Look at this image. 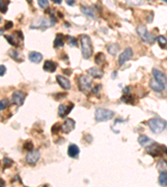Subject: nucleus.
Instances as JSON below:
<instances>
[{
    "label": "nucleus",
    "mask_w": 167,
    "mask_h": 187,
    "mask_svg": "<svg viewBox=\"0 0 167 187\" xmlns=\"http://www.w3.org/2000/svg\"><path fill=\"white\" fill-rule=\"evenodd\" d=\"M79 87L81 92H87L91 89V80L88 76L82 75L79 78Z\"/></svg>",
    "instance_id": "423d86ee"
},
{
    "label": "nucleus",
    "mask_w": 167,
    "mask_h": 187,
    "mask_svg": "<svg viewBox=\"0 0 167 187\" xmlns=\"http://www.w3.org/2000/svg\"><path fill=\"white\" fill-rule=\"evenodd\" d=\"M115 116L114 111H110L109 109H105V108H98L95 111V114H94V117L97 121H109L110 119H112Z\"/></svg>",
    "instance_id": "7ed1b4c3"
},
{
    "label": "nucleus",
    "mask_w": 167,
    "mask_h": 187,
    "mask_svg": "<svg viewBox=\"0 0 167 187\" xmlns=\"http://www.w3.org/2000/svg\"><path fill=\"white\" fill-rule=\"evenodd\" d=\"M1 21H2V18H1V16H0V22H1Z\"/></svg>",
    "instance_id": "ea45409f"
},
{
    "label": "nucleus",
    "mask_w": 167,
    "mask_h": 187,
    "mask_svg": "<svg viewBox=\"0 0 167 187\" xmlns=\"http://www.w3.org/2000/svg\"><path fill=\"white\" fill-rule=\"evenodd\" d=\"M157 170L160 173L162 172H167V163L164 161H160L157 163Z\"/></svg>",
    "instance_id": "b1692460"
},
{
    "label": "nucleus",
    "mask_w": 167,
    "mask_h": 187,
    "mask_svg": "<svg viewBox=\"0 0 167 187\" xmlns=\"http://www.w3.org/2000/svg\"><path fill=\"white\" fill-rule=\"evenodd\" d=\"M38 3H39V7H40L41 8H45L48 5V2L47 0H39Z\"/></svg>",
    "instance_id": "7c9ffc66"
},
{
    "label": "nucleus",
    "mask_w": 167,
    "mask_h": 187,
    "mask_svg": "<svg viewBox=\"0 0 167 187\" xmlns=\"http://www.w3.org/2000/svg\"><path fill=\"white\" fill-rule=\"evenodd\" d=\"M121 100H122V102H124L130 103V102H132L131 101L133 100V99H132L131 97L129 95V94H124V96L121 97Z\"/></svg>",
    "instance_id": "c756f323"
},
{
    "label": "nucleus",
    "mask_w": 167,
    "mask_h": 187,
    "mask_svg": "<svg viewBox=\"0 0 167 187\" xmlns=\"http://www.w3.org/2000/svg\"><path fill=\"white\" fill-rule=\"evenodd\" d=\"M9 55L12 58H13L14 60L19 61V62H22V58L20 57L19 52H17L16 50H13V49L9 50Z\"/></svg>",
    "instance_id": "393cba45"
},
{
    "label": "nucleus",
    "mask_w": 167,
    "mask_h": 187,
    "mask_svg": "<svg viewBox=\"0 0 167 187\" xmlns=\"http://www.w3.org/2000/svg\"><path fill=\"white\" fill-rule=\"evenodd\" d=\"M158 182L161 186H167V172L161 173L160 176H159Z\"/></svg>",
    "instance_id": "4be33fe9"
},
{
    "label": "nucleus",
    "mask_w": 167,
    "mask_h": 187,
    "mask_svg": "<svg viewBox=\"0 0 167 187\" xmlns=\"http://www.w3.org/2000/svg\"><path fill=\"white\" fill-rule=\"evenodd\" d=\"M73 107L74 105L73 104H69V105H64V104H60L59 107V110H58V113L59 116L60 117H66L69 112L71 111V110L73 109Z\"/></svg>",
    "instance_id": "f8f14e48"
},
{
    "label": "nucleus",
    "mask_w": 167,
    "mask_h": 187,
    "mask_svg": "<svg viewBox=\"0 0 167 187\" xmlns=\"http://www.w3.org/2000/svg\"><path fill=\"white\" fill-rule=\"evenodd\" d=\"M25 93H23L21 91H16L13 92V96H12V101H13V104L17 105V106H22L24 102V99H25Z\"/></svg>",
    "instance_id": "6e6552de"
},
{
    "label": "nucleus",
    "mask_w": 167,
    "mask_h": 187,
    "mask_svg": "<svg viewBox=\"0 0 167 187\" xmlns=\"http://www.w3.org/2000/svg\"><path fill=\"white\" fill-rule=\"evenodd\" d=\"M64 44V36L61 33H59L56 36V38H55L54 46H55V48H59V47H63Z\"/></svg>",
    "instance_id": "412c9836"
},
{
    "label": "nucleus",
    "mask_w": 167,
    "mask_h": 187,
    "mask_svg": "<svg viewBox=\"0 0 167 187\" xmlns=\"http://www.w3.org/2000/svg\"><path fill=\"white\" fill-rule=\"evenodd\" d=\"M105 57L102 53H99L95 56V63L97 64H102L105 62Z\"/></svg>",
    "instance_id": "cd10ccee"
},
{
    "label": "nucleus",
    "mask_w": 167,
    "mask_h": 187,
    "mask_svg": "<svg viewBox=\"0 0 167 187\" xmlns=\"http://www.w3.org/2000/svg\"><path fill=\"white\" fill-rule=\"evenodd\" d=\"M71 41H69V45H74V46H76L77 45V41L75 40L74 38H70Z\"/></svg>",
    "instance_id": "c9c22d12"
},
{
    "label": "nucleus",
    "mask_w": 167,
    "mask_h": 187,
    "mask_svg": "<svg viewBox=\"0 0 167 187\" xmlns=\"http://www.w3.org/2000/svg\"><path fill=\"white\" fill-rule=\"evenodd\" d=\"M136 32L138 33L139 37L141 38L143 42L147 43H153L155 42V37L148 32L146 27L144 25H140L136 29Z\"/></svg>",
    "instance_id": "20e7f679"
},
{
    "label": "nucleus",
    "mask_w": 167,
    "mask_h": 187,
    "mask_svg": "<svg viewBox=\"0 0 167 187\" xmlns=\"http://www.w3.org/2000/svg\"><path fill=\"white\" fill-rule=\"evenodd\" d=\"M0 118H1V115H0Z\"/></svg>",
    "instance_id": "79ce46f5"
},
{
    "label": "nucleus",
    "mask_w": 167,
    "mask_h": 187,
    "mask_svg": "<svg viewBox=\"0 0 167 187\" xmlns=\"http://www.w3.org/2000/svg\"><path fill=\"white\" fill-rule=\"evenodd\" d=\"M3 162H4V164H5V166H9V165H10L12 164V162H12V160H10V159L4 158Z\"/></svg>",
    "instance_id": "f704fd0d"
},
{
    "label": "nucleus",
    "mask_w": 167,
    "mask_h": 187,
    "mask_svg": "<svg viewBox=\"0 0 167 187\" xmlns=\"http://www.w3.org/2000/svg\"><path fill=\"white\" fill-rule=\"evenodd\" d=\"M44 187H47V186H44Z\"/></svg>",
    "instance_id": "37998d69"
},
{
    "label": "nucleus",
    "mask_w": 167,
    "mask_h": 187,
    "mask_svg": "<svg viewBox=\"0 0 167 187\" xmlns=\"http://www.w3.org/2000/svg\"><path fill=\"white\" fill-rule=\"evenodd\" d=\"M9 105V101L8 99H3V100H0V111H2L3 109L8 107Z\"/></svg>",
    "instance_id": "c85d7f7f"
},
{
    "label": "nucleus",
    "mask_w": 167,
    "mask_h": 187,
    "mask_svg": "<svg viewBox=\"0 0 167 187\" xmlns=\"http://www.w3.org/2000/svg\"><path fill=\"white\" fill-rule=\"evenodd\" d=\"M81 11L82 13H84L85 15L89 17H91V18H94L95 15H94V13L92 8H90L89 7H85V6H82L81 7Z\"/></svg>",
    "instance_id": "5701e85b"
},
{
    "label": "nucleus",
    "mask_w": 167,
    "mask_h": 187,
    "mask_svg": "<svg viewBox=\"0 0 167 187\" xmlns=\"http://www.w3.org/2000/svg\"><path fill=\"white\" fill-rule=\"evenodd\" d=\"M6 73V67L4 65H0V76H3Z\"/></svg>",
    "instance_id": "72a5a7b5"
},
{
    "label": "nucleus",
    "mask_w": 167,
    "mask_h": 187,
    "mask_svg": "<svg viewBox=\"0 0 167 187\" xmlns=\"http://www.w3.org/2000/svg\"><path fill=\"white\" fill-rule=\"evenodd\" d=\"M164 2H165V3H167V0H165Z\"/></svg>",
    "instance_id": "a19ab883"
},
{
    "label": "nucleus",
    "mask_w": 167,
    "mask_h": 187,
    "mask_svg": "<svg viewBox=\"0 0 167 187\" xmlns=\"http://www.w3.org/2000/svg\"><path fill=\"white\" fill-rule=\"evenodd\" d=\"M157 42L161 48H165L167 46V39L164 36H159L157 38Z\"/></svg>",
    "instance_id": "a878e982"
},
{
    "label": "nucleus",
    "mask_w": 167,
    "mask_h": 187,
    "mask_svg": "<svg viewBox=\"0 0 167 187\" xmlns=\"http://www.w3.org/2000/svg\"><path fill=\"white\" fill-rule=\"evenodd\" d=\"M132 57H133V50H132V48H126L122 53L119 56L118 63H119V65H123V64L126 63L127 61L131 59Z\"/></svg>",
    "instance_id": "0eeeda50"
},
{
    "label": "nucleus",
    "mask_w": 167,
    "mask_h": 187,
    "mask_svg": "<svg viewBox=\"0 0 167 187\" xmlns=\"http://www.w3.org/2000/svg\"><path fill=\"white\" fill-rule=\"evenodd\" d=\"M80 43L82 56L84 59H89L93 53V47L91 43V39L88 35H81Z\"/></svg>",
    "instance_id": "f257e3e1"
},
{
    "label": "nucleus",
    "mask_w": 167,
    "mask_h": 187,
    "mask_svg": "<svg viewBox=\"0 0 167 187\" xmlns=\"http://www.w3.org/2000/svg\"><path fill=\"white\" fill-rule=\"evenodd\" d=\"M74 127H75V121L73 119L68 118L64 121V124L62 125V131L64 133L68 134L74 130Z\"/></svg>",
    "instance_id": "9b49d317"
},
{
    "label": "nucleus",
    "mask_w": 167,
    "mask_h": 187,
    "mask_svg": "<svg viewBox=\"0 0 167 187\" xmlns=\"http://www.w3.org/2000/svg\"><path fill=\"white\" fill-rule=\"evenodd\" d=\"M29 59L34 63H39L43 60V55L38 52H30L29 54Z\"/></svg>",
    "instance_id": "4468645a"
},
{
    "label": "nucleus",
    "mask_w": 167,
    "mask_h": 187,
    "mask_svg": "<svg viewBox=\"0 0 167 187\" xmlns=\"http://www.w3.org/2000/svg\"><path fill=\"white\" fill-rule=\"evenodd\" d=\"M146 151L150 155H153V156H157V155H161L165 153V151L167 152V148L165 146H161L154 142L152 145L146 147Z\"/></svg>",
    "instance_id": "39448f33"
},
{
    "label": "nucleus",
    "mask_w": 167,
    "mask_h": 187,
    "mask_svg": "<svg viewBox=\"0 0 167 187\" xmlns=\"http://www.w3.org/2000/svg\"><path fill=\"white\" fill-rule=\"evenodd\" d=\"M13 22H11V21H8V22H6V23H5V25H4V29H6V30H8V29H10L13 28Z\"/></svg>",
    "instance_id": "473e14b6"
},
{
    "label": "nucleus",
    "mask_w": 167,
    "mask_h": 187,
    "mask_svg": "<svg viewBox=\"0 0 167 187\" xmlns=\"http://www.w3.org/2000/svg\"><path fill=\"white\" fill-rule=\"evenodd\" d=\"M9 4V1H2V0H0V12L1 13H6Z\"/></svg>",
    "instance_id": "bb28decb"
},
{
    "label": "nucleus",
    "mask_w": 167,
    "mask_h": 187,
    "mask_svg": "<svg viewBox=\"0 0 167 187\" xmlns=\"http://www.w3.org/2000/svg\"><path fill=\"white\" fill-rule=\"evenodd\" d=\"M44 70L46 72H50V73H54L56 70V64L53 62V61L47 60L45 61L44 64Z\"/></svg>",
    "instance_id": "6ab92c4d"
},
{
    "label": "nucleus",
    "mask_w": 167,
    "mask_h": 187,
    "mask_svg": "<svg viewBox=\"0 0 167 187\" xmlns=\"http://www.w3.org/2000/svg\"><path fill=\"white\" fill-rule=\"evenodd\" d=\"M54 3H59H59H61L62 2H61V0H54Z\"/></svg>",
    "instance_id": "58836bf2"
},
{
    "label": "nucleus",
    "mask_w": 167,
    "mask_h": 187,
    "mask_svg": "<svg viewBox=\"0 0 167 187\" xmlns=\"http://www.w3.org/2000/svg\"><path fill=\"white\" fill-rule=\"evenodd\" d=\"M150 87H151L152 90H154L155 92H162L165 89V86L161 85V83H159L157 81H155V79H151L150 81Z\"/></svg>",
    "instance_id": "f3484780"
},
{
    "label": "nucleus",
    "mask_w": 167,
    "mask_h": 187,
    "mask_svg": "<svg viewBox=\"0 0 167 187\" xmlns=\"http://www.w3.org/2000/svg\"><path fill=\"white\" fill-rule=\"evenodd\" d=\"M56 79H57V82H58V83L59 84V86L61 87L62 88L70 89L71 83L69 81V79H67L66 77L59 75V76H56Z\"/></svg>",
    "instance_id": "ddd939ff"
},
{
    "label": "nucleus",
    "mask_w": 167,
    "mask_h": 187,
    "mask_svg": "<svg viewBox=\"0 0 167 187\" xmlns=\"http://www.w3.org/2000/svg\"><path fill=\"white\" fill-rule=\"evenodd\" d=\"M107 50H108V53L112 55H116V53L119 52V46L116 43H109V44L107 45Z\"/></svg>",
    "instance_id": "aec40b11"
},
{
    "label": "nucleus",
    "mask_w": 167,
    "mask_h": 187,
    "mask_svg": "<svg viewBox=\"0 0 167 187\" xmlns=\"http://www.w3.org/2000/svg\"><path fill=\"white\" fill-rule=\"evenodd\" d=\"M40 157V153L38 150H32L29 151V153L26 155V162L29 164H35L39 161Z\"/></svg>",
    "instance_id": "9d476101"
},
{
    "label": "nucleus",
    "mask_w": 167,
    "mask_h": 187,
    "mask_svg": "<svg viewBox=\"0 0 167 187\" xmlns=\"http://www.w3.org/2000/svg\"><path fill=\"white\" fill-rule=\"evenodd\" d=\"M166 121L160 118H152L149 121V127L151 131L155 134H160L165 129Z\"/></svg>",
    "instance_id": "f03ea898"
},
{
    "label": "nucleus",
    "mask_w": 167,
    "mask_h": 187,
    "mask_svg": "<svg viewBox=\"0 0 167 187\" xmlns=\"http://www.w3.org/2000/svg\"><path fill=\"white\" fill-rule=\"evenodd\" d=\"M24 149L28 150V151H32L33 150V143L30 142V141H27V142L24 144Z\"/></svg>",
    "instance_id": "2f4dec72"
},
{
    "label": "nucleus",
    "mask_w": 167,
    "mask_h": 187,
    "mask_svg": "<svg viewBox=\"0 0 167 187\" xmlns=\"http://www.w3.org/2000/svg\"><path fill=\"white\" fill-rule=\"evenodd\" d=\"M138 141L139 143H140V145L142 146H144V147H148V146H150L151 145H152V144L154 143L153 140L151 139V138H149V137L146 136H140L138 139Z\"/></svg>",
    "instance_id": "dca6fc26"
},
{
    "label": "nucleus",
    "mask_w": 167,
    "mask_h": 187,
    "mask_svg": "<svg viewBox=\"0 0 167 187\" xmlns=\"http://www.w3.org/2000/svg\"><path fill=\"white\" fill-rule=\"evenodd\" d=\"M80 154V148L75 144H71L68 148V155L72 158H76Z\"/></svg>",
    "instance_id": "2eb2a0df"
},
{
    "label": "nucleus",
    "mask_w": 167,
    "mask_h": 187,
    "mask_svg": "<svg viewBox=\"0 0 167 187\" xmlns=\"http://www.w3.org/2000/svg\"><path fill=\"white\" fill-rule=\"evenodd\" d=\"M88 73L94 78H101L104 75L103 71L97 67H91L90 69L88 70Z\"/></svg>",
    "instance_id": "a211bd4d"
},
{
    "label": "nucleus",
    "mask_w": 167,
    "mask_h": 187,
    "mask_svg": "<svg viewBox=\"0 0 167 187\" xmlns=\"http://www.w3.org/2000/svg\"><path fill=\"white\" fill-rule=\"evenodd\" d=\"M66 3H67V4H69V5H74V1H73V0H71V1H69V0H67L66 1Z\"/></svg>",
    "instance_id": "e433bc0d"
},
{
    "label": "nucleus",
    "mask_w": 167,
    "mask_h": 187,
    "mask_svg": "<svg viewBox=\"0 0 167 187\" xmlns=\"http://www.w3.org/2000/svg\"><path fill=\"white\" fill-rule=\"evenodd\" d=\"M152 73H153V76H154L155 77V80L157 81L159 83H161V85L165 87V84L167 83V77L166 76H165V74L164 73H162L160 70L155 69V68L153 69Z\"/></svg>",
    "instance_id": "1a4fd4ad"
},
{
    "label": "nucleus",
    "mask_w": 167,
    "mask_h": 187,
    "mask_svg": "<svg viewBox=\"0 0 167 187\" xmlns=\"http://www.w3.org/2000/svg\"><path fill=\"white\" fill-rule=\"evenodd\" d=\"M0 187H4V181L3 180H0Z\"/></svg>",
    "instance_id": "4c0bfd02"
}]
</instances>
